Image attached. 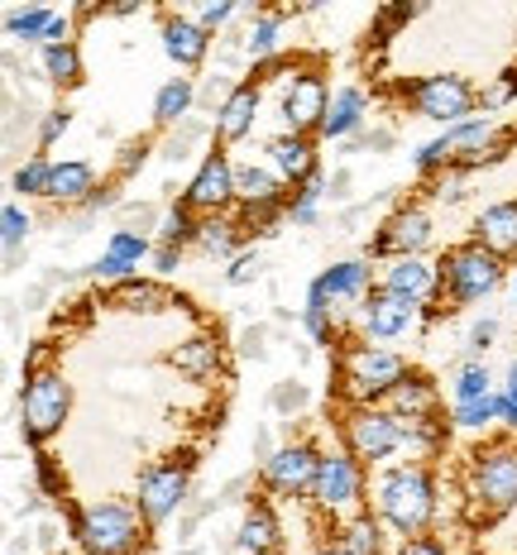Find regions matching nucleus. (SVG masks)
<instances>
[{"instance_id": "f257e3e1", "label": "nucleus", "mask_w": 517, "mask_h": 555, "mask_svg": "<svg viewBox=\"0 0 517 555\" xmlns=\"http://www.w3.org/2000/svg\"><path fill=\"white\" fill-rule=\"evenodd\" d=\"M469 460V513L479 527H493L517 507V446H489Z\"/></svg>"}, {"instance_id": "f03ea898", "label": "nucleus", "mask_w": 517, "mask_h": 555, "mask_svg": "<svg viewBox=\"0 0 517 555\" xmlns=\"http://www.w3.org/2000/svg\"><path fill=\"white\" fill-rule=\"evenodd\" d=\"M378 513L393 522L402 537H417L436 513V489L431 474L422 465H398L378 479Z\"/></svg>"}, {"instance_id": "7ed1b4c3", "label": "nucleus", "mask_w": 517, "mask_h": 555, "mask_svg": "<svg viewBox=\"0 0 517 555\" xmlns=\"http://www.w3.org/2000/svg\"><path fill=\"white\" fill-rule=\"evenodd\" d=\"M140 507H130V503H91L77 513V537H82V546L87 555H134L140 551Z\"/></svg>"}, {"instance_id": "20e7f679", "label": "nucleus", "mask_w": 517, "mask_h": 555, "mask_svg": "<svg viewBox=\"0 0 517 555\" xmlns=\"http://www.w3.org/2000/svg\"><path fill=\"white\" fill-rule=\"evenodd\" d=\"M67 408H73V384H67L57 369H39V374L25 378V392H20V416H25V436L34 446H43L49 436L63 431Z\"/></svg>"}, {"instance_id": "39448f33", "label": "nucleus", "mask_w": 517, "mask_h": 555, "mask_svg": "<svg viewBox=\"0 0 517 555\" xmlns=\"http://www.w3.org/2000/svg\"><path fill=\"white\" fill-rule=\"evenodd\" d=\"M402 101H408L417 115H427V120L445 125V130H455V125L469 120V111H475V87L465 82V77L455 73H436V77H422V82H408L402 87Z\"/></svg>"}, {"instance_id": "423d86ee", "label": "nucleus", "mask_w": 517, "mask_h": 555, "mask_svg": "<svg viewBox=\"0 0 517 555\" xmlns=\"http://www.w3.org/2000/svg\"><path fill=\"white\" fill-rule=\"evenodd\" d=\"M441 278L455 302H479L503 283V259L489 254L484 245H460L441 259Z\"/></svg>"}, {"instance_id": "0eeeda50", "label": "nucleus", "mask_w": 517, "mask_h": 555, "mask_svg": "<svg viewBox=\"0 0 517 555\" xmlns=\"http://www.w3.org/2000/svg\"><path fill=\"white\" fill-rule=\"evenodd\" d=\"M188 479H192V455H172L164 465L140 474V513L148 527L168 522V517L188 503Z\"/></svg>"}, {"instance_id": "6e6552de", "label": "nucleus", "mask_w": 517, "mask_h": 555, "mask_svg": "<svg viewBox=\"0 0 517 555\" xmlns=\"http://www.w3.org/2000/svg\"><path fill=\"white\" fill-rule=\"evenodd\" d=\"M402 378H408V364H402L393 350L354 345V350L345 354V384L360 392V398H388Z\"/></svg>"}, {"instance_id": "1a4fd4ad", "label": "nucleus", "mask_w": 517, "mask_h": 555, "mask_svg": "<svg viewBox=\"0 0 517 555\" xmlns=\"http://www.w3.org/2000/svg\"><path fill=\"white\" fill-rule=\"evenodd\" d=\"M345 436H350L354 460H388L402 441V416H393L388 408H354L350 422H345Z\"/></svg>"}, {"instance_id": "9d476101", "label": "nucleus", "mask_w": 517, "mask_h": 555, "mask_svg": "<svg viewBox=\"0 0 517 555\" xmlns=\"http://www.w3.org/2000/svg\"><path fill=\"white\" fill-rule=\"evenodd\" d=\"M225 202H235V164H230L221 149H211V154L202 158V168L192 172L182 206H188V211H221Z\"/></svg>"}, {"instance_id": "9b49d317", "label": "nucleus", "mask_w": 517, "mask_h": 555, "mask_svg": "<svg viewBox=\"0 0 517 555\" xmlns=\"http://www.w3.org/2000/svg\"><path fill=\"white\" fill-rule=\"evenodd\" d=\"M326 82L316 73H297L293 87L283 96V120H287V134H307V130H321L326 120Z\"/></svg>"}, {"instance_id": "f8f14e48", "label": "nucleus", "mask_w": 517, "mask_h": 555, "mask_svg": "<svg viewBox=\"0 0 517 555\" xmlns=\"http://www.w3.org/2000/svg\"><path fill=\"white\" fill-rule=\"evenodd\" d=\"M412 321H417V302L388 293V287H374L360 307V326H364V335H374V340H393V335H402Z\"/></svg>"}, {"instance_id": "ddd939ff", "label": "nucleus", "mask_w": 517, "mask_h": 555, "mask_svg": "<svg viewBox=\"0 0 517 555\" xmlns=\"http://www.w3.org/2000/svg\"><path fill=\"white\" fill-rule=\"evenodd\" d=\"M316 469H321V455L312 446H283V450H273V460L263 465V479L279 493H312Z\"/></svg>"}, {"instance_id": "4468645a", "label": "nucleus", "mask_w": 517, "mask_h": 555, "mask_svg": "<svg viewBox=\"0 0 517 555\" xmlns=\"http://www.w3.org/2000/svg\"><path fill=\"white\" fill-rule=\"evenodd\" d=\"M431 245V221L427 211H398L388 216L384 230L374 240V254H393V259H422V249Z\"/></svg>"}, {"instance_id": "2eb2a0df", "label": "nucleus", "mask_w": 517, "mask_h": 555, "mask_svg": "<svg viewBox=\"0 0 517 555\" xmlns=\"http://www.w3.org/2000/svg\"><path fill=\"white\" fill-rule=\"evenodd\" d=\"M312 499L326 503V507H350L354 499H360V469H354L350 455H321Z\"/></svg>"}, {"instance_id": "dca6fc26", "label": "nucleus", "mask_w": 517, "mask_h": 555, "mask_svg": "<svg viewBox=\"0 0 517 555\" xmlns=\"http://www.w3.org/2000/svg\"><path fill=\"white\" fill-rule=\"evenodd\" d=\"M235 202H245L249 216H269L283 202V178L273 168L259 164H240L235 168Z\"/></svg>"}, {"instance_id": "f3484780", "label": "nucleus", "mask_w": 517, "mask_h": 555, "mask_svg": "<svg viewBox=\"0 0 517 555\" xmlns=\"http://www.w3.org/2000/svg\"><path fill=\"white\" fill-rule=\"evenodd\" d=\"M269 164L283 182H307L316 178V149L307 134H279L269 144Z\"/></svg>"}, {"instance_id": "a211bd4d", "label": "nucleus", "mask_w": 517, "mask_h": 555, "mask_svg": "<svg viewBox=\"0 0 517 555\" xmlns=\"http://www.w3.org/2000/svg\"><path fill=\"white\" fill-rule=\"evenodd\" d=\"M255 120H259V87H235L225 106L216 111V134L225 144H235V139H245L255 130Z\"/></svg>"}, {"instance_id": "6ab92c4d", "label": "nucleus", "mask_w": 517, "mask_h": 555, "mask_svg": "<svg viewBox=\"0 0 517 555\" xmlns=\"http://www.w3.org/2000/svg\"><path fill=\"white\" fill-rule=\"evenodd\" d=\"M206 29L197 25V20H182V15H168L164 20V49H168V57L178 67H197L202 57H206Z\"/></svg>"}, {"instance_id": "aec40b11", "label": "nucleus", "mask_w": 517, "mask_h": 555, "mask_svg": "<svg viewBox=\"0 0 517 555\" xmlns=\"http://www.w3.org/2000/svg\"><path fill=\"white\" fill-rule=\"evenodd\" d=\"M475 235H479V245H484L489 254H513L517 249V202H499V206H489L484 216L475 221Z\"/></svg>"}, {"instance_id": "412c9836", "label": "nucleus", "mask_w": 517, "mask_h": 555, "mask_svg": "<svg viewBox=\"0 0 517 555\" xmlns=\"http://www.w3.org/2000/svg\"><path fill=\"white\" fill-rule=\"evenodd\" d=\"M384 287L398 297H408V302H422V297L436 293V269L422 259H393L384 269Z\"/></svg>"}, {"instance_id": "4be33fe9", "label": "nucleus", "mask_w": 517, "mask_h": 555, "mask_svg": "<svg viewBox=\"0 0 517 555\" xmlns=\"http://www.w3.org/2000/svg\"><path fill=\"white\" fill-rule=\"evenodd\" d=\"M360 120H364V91L360 87H340L336 96H331V106H326L321 134H326V139H345V134L360 130Z\"/></svg>"}, {"instance_id": "5701e85b", "label": "nucleus", "mask_w": 517, "mask_h": 555, "mask_svg": "<svg viewBox=\"0 0 517 555\" xmlns=\"http://www.w3.org/2000/svg\"><path fill=\"white\" fill-rule=\"evenodd\" d=\"M96 192V172L82 158H67V164H53V182H49V196L53 202H91Z\"/></svg>"}, {"instance_id": "b1692460", "label": "nucleus", "mask_w": 517, "mask_h": 555, "mask_svg": "<svg viewBox=\"0 0 517 555\" xmlns=\"http://www.w3.org/2000/svg\"><path fill=\"white\" fill-rule=\"evenodd\" d=\"M111 307L134 311V317H158V311L172 307V297H168L158 283H140V278H130V283H120V287L111 293Z\"/></svg>"}, {"instance_id": "393cba45", "label": "nucleus", "mask_w": 517, "mask_h": 555, "mask_svg": "<svg viewBox=\"0 0 517 555\" xmlns=\"http://www.w3.org/2000/svg\"><path fill=\"white\" fill-rule=\"evenodd\" d=\"M273 546H279V517H273L269 507H255V513L245 517V527H240V551L273 555Z\"/></svg>"}, {"instance_id": "a878e982", "label": "nucleus", "mask_w": 517, "mask_h": 555, "mask_svg": "<svg viewBox=\"0 0 517 555\" xmlns=\"http://www.w3.org/2000/svg\"><path fill=\"white\" fill-rule=\"evenodd\" d=\"M192 101H197V87L188 82V77H172V82L158 87V96H154V120L158 125H178L182 115L192 111Z\"/></svg>"}, {"instance_id": "bb28decb", "label": "nucleus", "mask_w": 517, "mask_h": 555, "mask_svg": "<svg viewBox=\"0 0 517 555\" xmlns=\"http://www.w3.org/2000/svg\"><path fill=\"white\" fill-rule=\"evenodd\" d=\"M431 402H436V392H431L427 378H417V374H408L393 392H388V412L393 416H427Z\"/></svg>"}, {"instance_id": "cd10ccee", "label": "nucleus", "mask_w": 517, "mask_h": 555, "mask_svg": "<svg viewBox=\"0 0 517 555\" xmlns=\"http://www.w3.org/2000/svg\"><path fill=\"white\" fill-rule=\"evenodd\" d=\"M172 369L202 384V378L216 374V345L206 340V335H192L188 345H178V350H172Z\"/></svg>"}, {"instance_id": "c85d7f7f", "label": "nucleus", "mask_w": 517, "mask_h": 555, "mask_svg": "<svg viewBox=\"0 0 517 555\" xmlns=\"http://www.w3.org/2000/svg\"><path fill=\"white\" fill-rule=\"evenodd\" d=\"M321 287H326L331 297H360L364 287H370V263L364 259H345L336 269L321 273Z\"/></svg>"}, {"instance_id": "c756f323", "label": "nucleus", "mask_w": 517, "mask_h": 555, "mask_svg": "<svg viewBox=\"0 0 517 555\" xmlns=\"http://www.w3.org/2000/svg\"><path fill=\"white\" fill-rule=\"evenodd\" d=\"M43 77L57 82V87L82 82V57H77V43H53V49H43Z\"/></svg>"}, {"instance_id": "7c9ffc66", "label": "nucleus", "mask_w": 517, "mask_h": 555, "mask_svg": "<svg viewBox=\"0 0 517 555\" xmlns=\"http://www.w3.org/2000/svg\"><path fill=\"white\" fill-rule=\"evenodd\" d=\"M493 130H499V125H493L489 115H479V120H465V125H455V130H445L441 134L445 139V158L465 154V149H484L489 139H493Z\"/></svg>"}, {"instance_id": "2f4dec72", "label": "nucleus", "mask_w": 517, "mask_h": 555, "mask_svg": "<svg viewBox=\"0 0 517 555\" xmlns=\"http://www.w3.org/2000/svg\"><path fill=\"white\" fill-rule=\"evenodd\" d=\"M302 321H307V335H312V340H326L331 335V293L321 287V278H312V287H307Z\"/></svg>"}, {"instance_id": "473e14b6", "label": "nucleus", "mask_w": 517, "mask_h": 555, "mask_svg": "<svg viewBox=\"0 0 517 555\" xmlns=\"http://www.w3.org/2000/svg\"><path fill=\"white\" fill-rule=\"evenodd\" d=\"M49 20H53V10H43V5L10 10V15H5V34H10V39H25V43H34V39L43 43V29H49Z\"/></svg>"}, {"instance_id": "72a5a7b5", "label": "nucleus", "mask_w": 517, "mask_h": 555, "mask_svg": "<svg viewBox=\"0 0 517 555\" xmlns=\"http://www.w3.org/2000/svg\"><path fill=\"white\" fill-rule=\"evenodd\" d=\"M455 408L460 402H484L493 398V388H489V369L479 364V360H469V364H460V374H455Z\"/></svg>"}, {"instance_id": "f704fd0d", "label": "nucleus", "mask_w": 517, "mask_h": 555, "mask_svg": "<svg viewBox=\"0 0 517 555\" xmlns=\"http://www.w3.org/2000/svg\"><path fill=\"white\" fill-rule=\"evenodd\" d=\"M245 53L255 57V63H269L273 53H279V15H259L255 25L245 34Z\"/></svg>"}, {"instance_id": "c9c22d12", "label": "nucleus", "mask_w": 517, "mask_h": 555, "mask_svg": "<svg viewBox=\"0 0 517 555\" xmlns=\"http://www.w3.org/2000/svg\"><path fill=\"white\" fill-rule=\"evenodd\" d=\"M321 196H326V188H321V172H316V178H307L302 188H297L293 202H287V216H293V225H312L316 221Z\"/></svg>"}, {"instance_id": "e433bc0d", "label": "nucleus", "mask_w": 517, "mask_h": 555, "mask_svg": "<svg viewBox=\"0 0 517 555\" xmlns=\"http://www.w3.org/2000/svg\"><path fill=\"white\" fill-rule=\"evenodd\" d=\"M49 182H53L49 158H25L15 168V192H25V196H49Z\"/></svg>"}, {"instance_id": "4c0bfd02", "label": "nucleus", "mask_w": 517, "mask_h": 555, "mask_svg": "<svg viewBox=\"0 0 517 555\" xmlns=\"http://www.w3.org/2000/svg\"><path fill=\"white\" fill-rule=\"evenodd\" d=\"M235 240H240V225L235 221H202V230H197V249L202 254H230L235 249Z\"/></svg>"}, {"instance_id": "58836bf2", "label": "nucleus", "mask_w": 517, "mask_h": 555, "mask_svg": "<svg viewBox=\"0 0 517 555\" xmlns=\"http://www.w3.org/2000/svg\"><path fill=\"white\" fill-rule=\"evenodd\" d=\"M25 235H29V216L20 211L15 202H5V211H0V240H5V259L15 263V254L20 245H25Z\"/></svg>"}, {"instance_id": "ea45409f", "label": "nucleus", "mask_w": 517, "mask_h": 555, "mask_svg": "<svg viewBox=\"0 0 517 555\" xmlns=\"http://www.w3.org/2000/svg\"><path fill=\"white\" fill-rule=\"evenodd\" d=\"M106 254L111 259H120V263H130V269H140V259H148V240L140 235V230H115Z\"/></svg>"}, {"instance_id": "a19ab883", "label": "nucleus", "mask_w": 517, "mask_h": 555, "mask_svg": "<svg viewBox=\"0 0 517 555\" xmlns=\"http://www.w3.org/2000/svg\"><path fill=\"white\" fill-rule=\"evenodd\" d=\"M197 221H192L188 216V206H172V211L164 216V225H158V235H164V245H192V240H197Z\"/></svg>"}, {"instance_id": "79ce46f5", "label": "nucleus", "mask_w": 517, "mask_h": 555, "mask_svg": "<svg viewBox=\"0 0 517 555\" xmlns=\"http://www.w3.org/2000/svg\"><path fill=\"white\" fill-rule=\"evenodd\" d=\"M455 422L460 426H489V422H499V402H493V398H484V402H460Z\"/></svg>"}, {"instance_id": "37998d69", "label": "nucleus", "mask_w": 517, "mask_h": 555, "mask_svg": "<svg viewBox=\"0 0 517 555\" xmlns=\"http://www.w3.org/2000/svg\"><path fill=\"white\" fill-rule=\"evenodd\" d=\"M230 15H235V0H206L202 15H197V25H202L206 34H211V29H221Z\"/></svg>"}, {"instance_id": "c03bdc74", "label": "nucleus", "mask_w": 517, "mask_h": 555, "mask_svg": "<svg viewBox=\"0 0 517 555\" xmlns=\"http://www.w3.org/2000/svg\"><path fill=\"white\" fill-rule=\"evenodd\" d=\"M259 278V254H235V263L225 269V283L240 287V283H255Z\"/></svg>"}, {"instance_id": "a18cd8bd", "label": "nucleus", "mask_w": 517, "mask_h": 555, "mask_svg": "<svg viewBox=\"0 0 517 555\" xmlns=\"http://www.w3.org/2000/svg\"><path fill=\"white\" fill-rule=\"evenodd\" d=\"M374 541H378V531H374L370 517L350 527V555H374Z\"/></svg>"}, {"instance_id": "49530a36", "label": "nucleus", "mask_w": 517, "mask_h": 555, "mask_svg": "<svg viewBox=\"0 0 517 555\" xmlns=\"http://www.w3.org/2000/svg\"><path fill=\"white\" fill-rule=\"evenodd\" d=\"M67 125H73V115H67V111H49L39 120V144H53L57 134H67Z\"/></svg>"}, {"instance_id": "de8ad7c7", "label": "nucleus", "mask_w": 517, "mask_h": 555, "mask_svg": "<svg viewBox=\"0 0 517 555\" xmlns=\"http://www.w3.org/2000/svg\"><path fill=\"white\" fill-rule=\"evenodd\" d=\"M273 408H279V412H297V408H307V388H302V384H283L279 392H273Z\"/></svg>"}, {"instance_id": "09e8293b", "label": "nucleus", "mask_w": 517, "mask_h": 555, "mask_svg": "<svg viewBox=\"0 0 517 555\" xmlns=\"http://www.w3.org/2000/svg\"><path fill=\"white\" fill-rule=\"evenodd\" d=\"M130 263H120V259H111V254H101V259H96V278H111V283L115 287H120V283H130Z\"/></svg>"}, {"instance_id": "8fccbe9b", "label": "nucleus", "mask_w": 517, "mask_h": 555, "mask_svg": "<svg viewBox=\"0 0 517 555\" xmlns=\"http://www.w3.org/2000/svg\"><path fill=\"white\" fill-rule=\"evenodd\" d=\"M178 263H182V249L178 245H158L154 249V269L158 273H178Z\"/></svg>"}, {"instance_id": "3c124183", "label": "nucleus", "mask_w": 517, "mask_h": 555, "mask_svg": "<svg viewBox=\"0 0 517 555\" xmlns=\"http://www.w3.org/2000/svg\"><path fill=\"white\" fill-rule=\"evenodd\" d=\"M436 164H445V139H431V144H422V154H417V168L427 172Z\"/></svg>"}, {"instance_id": "603ef678", "label": "nucleus", "mask_w": 517, "mask_h": 555, "mask_svg": "<svg viewBox=\"0 0 517 555\" xmlns=\"http://www.w3.org/2000/svg\"><path fill=\"white\" fill-rule=\"evenodd\" d=\"M67 29H73V25H67V15H53L49 29H43V49H53V43H73V39H67Z\"/></svg>"}, {"instance_id": "864d4df0", "label": "nucleus", "mask_w": 517, "mask_h": 555, "mask_svg": "<svg viewBox=\"0 0 517 555\" xmlns=\"http://www.w3.org/2000/svg\"><path fill=\"white\" fill-rule=\"evenodd\" d=\"M493 331H499V326H493V321L484 317V321H475V331H469V350H489V340H493Z\"/></svg>"}, {"instance_id": "5fc2aeb1", "label": "nucleus", "mask_w": 517, "mask_h": 555, "mask_svg": "<svg viewBox=\"0 0 517 555\" xmlns=\"http://www.w3.org/2000/svg\"><path fill=\"white\" fill-rule=\"evenodd\" d=\"M513 91H517V77H508V82H499V87H489V91H484V106H489V111H493V106H503V101H508Z\"/></svg>"}, {"instance_id": "6e6d98bb", "label": "nucleus", "mask_w": 517, "mask_h": 555, "mask_svg": "<svg viewBox=\"0 0 517 555\" xmlns=\"http://www.w3.org/2000/svg\"><path fill=\"white\" fill-rule=\"evenodd\" d=\"M144 154H148L144 139H140V144H130V149H125V158H120V172H134V168L144 164Z\"/></svg>"}, {"instance_id": "4d7b16f0", "label": "nucleus", "mask_w": 517, "mask_h": 555, "mask_svg": "<svg viewBox=\"0 0 517 555\" xmlns=\"http://www.w3.org/2000/svg\"><path fill=\"white\" fill-rule=\"evenodd\" d=\"M493 402H499V422L517 426V398H508V392H493Z\"/></svg>"}, {"instance_id": "13d9d810", "label": "nucleus", "mask_w": 517, "mask_h": 555, "mask_svg": "<svg viewBox=\"0 0 517 555\" xmlns=\"http://www.w3.org/2000/svg\"><path fill=\"white\" fill-rule=\"evenodd\" d=\"M398 555H445L436 541H402V551Z\"/></svg>"}, {"instance_id": "bf43d9fd", "label": "nucleus", "mask_w": 517, "mask_h": 555, "mask_svg": "<svg viewBox=\"0 0 517 555\" xmlns=\"http://www.w3.org/2000/svg\"><path fill=\"white\" fill-rule=\"evenodd\" d=\"M263 331H245V335H240V354H255V360H259V354H263Z\"/></svg>"}, {"instance_id": "052dcab7", "label": "nucleus", "mask_w": 517, "mask_h": 555, "mask_svg": "<svg viewBox=\"0 0 517 555\" xmlns=\"http://www.w3.org/2000/svg\"><path fill=\"white\" fill-rule=\"evenodd\" d=\"M125 221L130 225H154V206H125Z\"/></svg>"}, {"instance_id": "680f3d73", "label": "nucleus", "mask_w": 517, "mask_h": 555, "mask_svg": "<svg viewBox=\"0 0 517 555\" xmlns=\"http://www.w3.org/2000/svg\"><path fill=\"white\" fill-rule=\"evenodd\" d=\"M39 479H43V489H49V493H57V469H53L49 455H39Z\"/></svg>"}, {"instance_id": "e2e57ef3", "label": "nucleus", "mask_w": 517, "mask_h": 555, "mask_svg": "<svg viewBox=\"0 0 517 555\" xmlns=\"http://www.w3.org/2000/svg\"><path fill=\"white\" fill-rule=\"evenodd\" d=\"M364 144H370V149H388V144H393V134H388V130H374V134H364Z\"/></svg>"}, {"instance_id": "0e129e2a", "label": "nucleus", "mask_w": 517, "mask_h": 555, "mask_svg": "<svg viewBox=\"0 0 517 555\" xmlns=\"http://www.w3.org/2000/svg\"><path fill=\"white\" fill-rule=\"evenodd\" d=\"M331 188H336V192H331V196H345V188H350V172H336V178H331Z\"/></svg>"}, {"instance_id": "69168bd1", "label": "nucleus", "mask_w": 517, "mask_h": 555, "mask_svg": "<svg viewBox=\"0 0 517 555\" xmlns=\"http://www.w3.org/2000/svg\"><path fill=\"white\" fill-rule=\"evenodd\" d=\"M503 392H508V398H517V360L508 364V388H503Z\"/></svg>"}, {"instance_id": "338daca9", "label": "nucleus", "mask_w": 517, "mask_h": 555, "mask_svg": "<svg viewBox=\"0 0 517 555\" xmlns=\"http://www.w3.org/2000/svg\"><path fill=\"white\" fill-rule=\"evenodd\" d=\"M316 555H350V551H316Z\"/></svg>"}, {"instance_id": "774afa93", "label": "nucleus", "mask_w": 517, "mask_h": 555, "mask_svg": "<svg viewBox=\"0 0 517 555\" xmlns=\"http://www.w3.org/2000/svg\"><path fill=\"white\" fill-rule=\"evenodd\" d=\"M513 297H517V287H513Z\"/></svg>"}]
</instances>
